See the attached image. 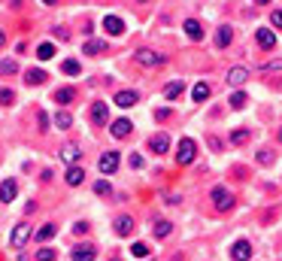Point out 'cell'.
Segmentation results:
<instances>
[{
  "instance_id": "cell-44",
  "label": "cell",
  "mask_w": 282,
  "mask_h": 261,
  "mask_svg": "<svg viewBox=\"0 0 282 261\" xmlns=\"http://www.w3.org/2000/svg\"><path fill=\"white\" fill-rule=\"evenodd\" d=\"M279 140H282V131H279Z\"/></svg>"
},
{
  "instance_id": "cell-32",
  "label": "cell",
  "mask_w": 282,
  "mask_h": 261,
  "mask_svg": "<svg viewBox=\"0 0 282 261\" xmlns=\"http://www.w3.org/2000/svg\"><path fill=\"white\" fill-rule=\"evenodd\" d=\"M55 125H58V128H70V125H73V116H70V113H58V116H55Z\"/></svg>"
},
{
  "instance_id": "cell-43",
  "label": "cell",
  "mask_w": 282,
  "mask_h": 261,
  "mask_svg": "<svg viewBox=\"0 0 282 261\" xmlns=\"http://www.w3.org/2000/svg\"><path fill=\"white\" fill-rule=\"evenodd\" d=\"M131 167H143V158L140 155H131Z\"/></svg>"
},
{
  "instance_id": "cell-13",
  "label": "cell",
  "mask_w": 282,
  "mask_h": 261,
  "mask_svg": "<svg viewBox=\"0 0 282 261\" xmlns=\"http://www.w3.org/2000/svg\"><path fill=\"white\" fill-rule=\"evenodd\" d=\"M46 79H49V73L39 70V67H30V70L24 73V82H27V85H43Z\"/></svg>"
},
{
  "instance_id": "cell-14",
  "label": "cell",
  "mask_w": 282,
  "mask_h": 261,
  "mask_svg": "<svg viewBox=\"0 0 282 261\" xmlns=\"http://www.w3.org/2000/svg\"><path fill=\"white\" fill-rule=\"evenodd\" d=\"M231 40H234V27H231V24H222V27L216 30V43L225 49V46H231Z\"/></svg>"
},
{
  "instance_id": "cell-19",
  "label": "cell",
  "mask_w": 282,
  "mask_h": 261,
  "mask_svg": "<svg viewBox=\"0 0 282 261\" xmlns=\"http://www.w3.org/2000/svg\"><path fill=\"white\" fill-rule=\"evenodd\" d=\"M115 103H118L122 109H125V106H134V103H137V91H118V94H115Z\"/></svg>"
},
{
  "instance_id": "cell-40",
  "label": "cell",
  "mask_w": 282,
  "mask_h": 261,
  "mask_svg": "<svg viewBox=\"0 0 282 261\" xmlns=\"http://www.w3.org/2000/svg\"><path fill=\"white\" fill-rule=\"evenodd\" d=\"M3 73H15V61H3Z\"/></svg>"
},
{
  "instance_id": "cell-8",
  "label": "cell",
  "mask_w": 282,
  "mask_h": 261,
  "mask_svg": "<svg viewBox=\"0 0 282 261\" xmlns=\"http://www.w3.org/2000/svg\"><path fill=\"white\" fill-rule=\"evenodd\" d=\"M255 40H258L261 49H273V46H276V33H273L270 27H258V30H255Z\"/></svg>"
},
{
  "instance_id": "cell-29",
  "label": "cell",
  "mask_w": 282,
  "mask_h": 261,
  "mask_svg": "<svg viewBox=\"0 0 282 261\" xmlns=\"http://www.w3.org/2000/svg\"><path fill=\"white\" fill-rule=\"evenodd\" d=\"M182 88H185V85H182V82H170V85H167V91H164V94H167V97H170V100H176V97H179V94H182Z\"/></svg>"
},
{
  "instance_id": "cell-17",
  "label": "cell",
  "mask_w": 282,
  "mask_h": 261,
  "mask_svg": "<svg viewBox=\"0 0 282 261\" xmlns=\"http://www.w3.org/2000/svg\"><path fill=\"white\" fill-rule=\"evenodd\" d=\"M246 79H249V70H246V67H234V70L228 73V82H231V85H243Z\"/></svg>"
},
{
  "instance_id": "cell-15",
  "label": "cell",
  "mask_w": 282,
  "mask_h": 261,
  "mask_svg": "<svg viewBox=\"0 0 282 261\" xmlns=\"http://www.w3.org/2000/svg\"><path fill=\"white\" fill-rule=\"evenodd\" d=\"M91 119H94V125H106V119H109V109H106V103H94L91 106Z\"/></svg>"
},
{
  "instance_id": "cell-9",
  "label": "cell",
  "mask_w": 282,
  "mask_h": 261,
  "mask_svg": "<svg viewBox=\"0 0 282 261\" xmlns=\"http://www.w3.org/2000/svg\"><path fill=\"white\" fill-rule=\"evenodd\" d=\"M109 131H112V137H115V140H125V137L134 131V125H131L128 119H115V122L109 125Z\"/></svg>"
},
{
  "instance_id": "cell-3",
  "label": "cell",
  "mask_w": 282,
  "mask_h": 261,
  "mask_svg": "<svg viewBox=\"0 0 282 261\" xmlns=\"http://www.w3.org/2000/svg\"><path fill=\"white\" fill-rule=\"evenodd\" d=\"M213 204H216L219 210H231V207H234V195L219 185V189H213Z\"/></svg>"
},
{
  "instance_id": "cell-42",
  "label": "cell",
  "mask_w": 282,
  "mask_h": 261,
  "mask_svg": "<svg viewBox=\"0 0 282 261\" xmlns=\"http://www.w3.org/2000/svg\"><path fill=\"white\" fill-rule=\"evenodd\" d=\"M49 128V119H46V113H39V131H46Z\"/></svg>"
},
{
  "instance_id": "cell-11",
  "label": "cell",
  "mask_w": 282,
  "mask_h": 261,
  "mask_svg": "<svg viewBox=\"0 0 282 261\" xmlns=\"http://www.w3.org/2000/svg\"><path fill=\"white\" fill-rule=\"evenodd\" d=\"M103 27H106V33H125V18H118V15H106L103 18Z\"/></svg>"
},
{
  "instance_id": "cell-36",
  "label": "cell",
  "mask_w": 282,
  "mask_h": 261,
  "mask_svg": "<svg viewBox=\"0 0 282 261\" xmlns=\"http://www.w3.org/2000/svg\"><path fill=\"white\" fill-rule=\"evenodd\" d=\"M270 21H273L276 27H282V9H273V12H270Z\"/></svg>"
},
{
  "instance_id": "cell-27",
  "label": "cell",
  "mask_w": 282,
  "mask_h": 261,
  "mask_svg": "<svg viewBox=\"0 0 282 261\" xmlns=\"http://www.w3.org/2000/svg\"><path fill=\"white\" fill-rule=\"evenodd\" d=\"M170 231H173V225H170V222H164V219H158V222H155V237H161V240H164Z\"/></svg>"
},
{
  "instance_id": "cell-35",
  "label": "cell",
  "mask_w": 282,
  "mask_h": 261,
  "mask_svg": "<svg viewBox=\"0 0 282 261\" xmlns=\"http://www.w3.org/2000/svg\"><path fill=\"white\" fill-rule=\"evenodd\" d=\"M36 261H55V249H39V252H36Z\"/></svg>"
},
{
  "instance_id": "cell-4",
  "label": "cell",
  "mask_w": 282,
  "mask_h": 261,
  "mask_svg": "<svg viewBox=\"0 0 282 261\" xmlns=\"http://www.w3.org/2000/svg\"><path fill=\"white\" fill-rule=\"evenodd\" d=\"M27 237H30V228L21 222V225H15L12 228V237H9V243H12V249H21L24 243H27Z\"/></svg>"
},
{
  "instance_id": "cell-39",
  "label": "cell",
  "mask_w": 282,
  "mask_h": 261,
  "mask_svg": "<svg viewBox=\"0 0 282 261\" xmlns=\"http://www.w3.org/2000/svg\"><path fill=\"white\" fill-rule=\"evenodd\" d=\"M264 70H267V73H270V70L276 73V70H282V61H273V64H264Z\"/></svg>"
},
{
  "instance_id": "cell-28",
  "label": "cell",
  "mask_w": 282,
  "mask_h": 261,
  "mask_svg": "<svg viewBox=\"0 0 282 261\" xmlns=\"http://www.w3.org/2000/svg\"><path fill=\"white\" fill-rule=\"evenodd\" d=\"M52 237H55V225H52V222H49V225H43V228L36 231V240H43V243H46V240H52Z\"/></svg>"
},
{
  "instance_id": "cell-45",
  "label": "cell",
  "mask_w": 282,
  "mask_h": 261,
  "mask_svg": "<svg viewBox=\"0 0 282 261\" xmlns=\"http://www.w3.org/2000/svg\"><path fill=\"white\" fill-rule=\"evenodd\" d=\"M112 261H118V258H112Z\"/></svg>"
},
{
  "instance_id": "cell-12",
  "label": "cell",
  "mask_w": 282,
  "mask_h": 261,
  "mask_svg": "<svg viewBox=\"0 0 282 261\" xmlns=\"http://www.w3.org/2000/svg\"><path fill=\"white\" fill-rule=\"evenodd\" d=\"M149 149H152L155 155H164V152L170 149V137H167V134H155L152 143H149Z\"/></svg>"
},
{
  "instance_id": "cell-31",
  "label": "cell",
  "mask_w": 282,
  "mask_h": 261,
  "mask_svg": "<svg viewBox=\"0 0 282 261\" xmlns=\"http://www.w3.org/2000/svg\"><path fill=\"white\" fill-rule=\"evenodd\" d=\"M231 106H234V109L246 106V91H234V94H231Z\"/></svg>"
},
{
  "instance_id": "cell-20",
  "label": "cell",
  "mask_w": 282,
  "mask_h": 261,
  "mask_svg": "<svg viewBox=\"0 0 282 261\" xmlns=\"http://www.w3.org/2000/svg\"><path fill=\"white\" fill-rule=\"evenodd\" d=\"M61 70H64L67 76H79V73H82V64H79L76 58H67V61L61 64Z\"/></svg>"
},
{
  "instance_id": "cell-23",
  "label": "cell",
  "mask_w": 282,
  "mask_h": 261,
  "mask_svg": "<svg viewBox=\"0 0 282 261\" xmlns=\"http://www.w3.org/2000/svg\"><path fill=\"white\" fill-rule=\"evenodd\" d=\"M82 179H85V170L82 167H70L67 170V185H79Z\"/></svg>"
},
{
  "instance_id": "cell-2",
  "label": "cell",
  "mask_w": 282,
  "mask_h": 261,
  "mask_svg": "<svg viewBox=\"0 0 282 261\" xmlns=\"http://www.w3.org/2000/svg\"><path fill=\"white\" fill-rule=\"evenodd\" d=\"M134 58H137V64H143V67H158V64H164V55H158L155 49H140Z\"/></svg>"
},
{
  "instance_id": "cell-33",
  "label": "cell",
  "mask_w": 282,
  "mask_h": 261,
  "mask_svg": "<svg viewBox=\"0 0 282 261\" xmlns=\"http://www.w3.org/2000/svg\"><path fill=\"white\" fill-rule=\"evenodd\" d=\"M258 164H273V152L261 149V152H258Z\"/></svg>"
},
{
  "instance_id": "cell-37",
  "label": "cell",
  "mask_w": 282,
  "mask_h": 261,
  "mask_svg": "<svg viewBox=\"0 0 282 261\" xmlns=\"http://www.w3.org/2000/svg\"><path fill=\"white\" fill-rule=\"evenodd\" d=\"M246 137H249V134H246V131H234V134H231V140H234V143H243V140H246Z\"/></svg>"
},
{
  "instance_id": "cell-7",
  "label": "cell",
  "mask_w": 282,
  "mask_h": 261,
  "mask_svg": "<svg viewBox=\"0 0 282 261\" xmlns=\"http://www.w3.org/2000/svg\"><path fill=\"white\" fill-rule=\"evenodd\" d=\"M231 258L234 261H249L252 258V246H249L246 240H237V243L231 246Z\"/></svg>"
},
{
  "instance_id": "cell-38",
  "label": "cell",
  "mask_w": 282,
  "mask_h": 261,
  "mask_svg": "<svg viewBox=\"0 0 282 261\" xmlns=\"http://www.w3.org/2000/svg\"><path fill=\"white\" fill-rule=\"evenodd\" d=\"M88 231V222H79V225H73V234H85Z\"/></svg>"
},
{
  "instance_id": "cell-26",
  "label": "cell",
  "mask_w": 282,
  "mask_h": 261,
  "mask_svg": "<svg viewBox=\"0 0 282 261\" xmlns=\"http://www.w3.org/2000/svg\"><path fill=\"white\" fill-rule=\"evenodd\" d=\"M94 195H100V198H109V195H112V185H109L106 179H97V182H94Z\"/></svg>"
},
{
  "instance_id": "cell-30",
  "label": "cell",
  "mask_w": 282,
  "mask_h": 261,
  "mask_svg": "<svg viewBox=\"0 0 282 261\" xmlns=\"http://www.w3.org/2000/svg\"><path fill=\"white\" fill-rule=\"evenodd\" d=\"M97 52H103V43L100 40H88L85 43V55H97Z\"/></svg>"
},
{
  "instance_id": "cell-16",
  "label": "cell",
  "mask_w": 282,
  "mask_h": 261,
  "mask_svg": "<svg viewBox=\"0 0 282 261\" xmlns=\"http://www.w3.org/2000/svg\"><path fill=\"white\" fill-rule=\"evenodd\" d=\"M185 33H188L191 40H200V36H204V27H200V21H197V18H185Z\"/></svg>"
},
{
  "instance_id": "cell-1",
  "label": "cell",
  "mask_w": 282,
  "mask_h": 261,
  "mask_svg": "<svg viewBox=\"0 0 282 261\" xmlns=\"http://www.w3.org/2000/svg\"><path fill=\"white\" fill-rule=\"evenodd\" d=\"M176 161H179V164H191V161H194V140H191V137H182V140H179Z\"/></svg>"
},
{
  "instance_id": "cell-6",
  "label": "cell",
  "mask_w": 282,
  "mask_h": 261,
  "mask_svg": "<svg viewBox=\"0 0 282 261\" xmlns=\"http://www.w3.org/2000/svg\"><path fill=\"white\" fill-rule=\"evenodd\" d=\"M118 161H122V158H118V152H103L97 164H100V170H103V173H115V170H118Z\"/></svg>"
},
{
  "instance_id": "cell-5",
  "label": "cell",
  "mask_w": 282,
  "mask_h": 261,
  "mask_svg": "<svg viewBox=\"0 0 282 261\" xmlns=\"http://www.w3.org/2000/svg\"><path fill=\"white\" fill-rule=\"evenodd\" d=\"M79 155H82V149H79L76 143H64V146H61V161H67L70 167H76Z\"/></svg>"
},
{
  "instance_id": "cell-25",
  "label": "cell",
  "mask_w": 282,
  "mask_h": 261,
  "mask_svg": "<svg viewBox=\"0 0 282 261\" xmlns=\"http://www.w3.org/2000/svg\"><path fill=\"white\" fill-rule=\"evenodd\" d=\"M36 58H39V61H49V58H55V46H52V43H43V46L36 49Z\"/></svg>"
},
{
  "instance_id": "cell-34",
  "label": "cell",
  "mask_w": 282,
  "mask_h": 261,
  "mask_svg": "<svg viewBox=\"0 0 282 261\" xmlns=\"http://www.w3.org/2000/svg\"><path fill=\"white\" fill-rule=\"evenodd\" d=\"M146 252H149V249H146V243H134V246H131V255H137V258H143Z\"/></svg>"
},
{
  "instance_id": "cell-41",
  "label": "cell",
  "mask_w": 282,
  "mask_h": 261,
  "mask_svg": "<svg viewBox=\"0 0 282 261\" xmlns=\"http://www.w3.org/2000/svg\"><path fill=\"white\" fill-rule=\"evenodd\" d=\"M0 100H3V103H12V91H9V88H3V94H0Z\"/></svg>"
},
{
  "instance_id": "cell-21",
  "label": "cell",
  "mask_w": 282,
  "mask_h": 261,
  "mask_svg": "<svg viewBox=\"0 0 282 261\" xmlns=\"http://www.w3.org/2000/svg\"><path fill=\"white\" fill-rule=\"evenodd\" d=\"M52 97H55V103H70V100L76 97V88H58Z\"/></svg>"
},
{
  "instance_id": "cell-22",
  "label": "cell",
  "mask_w": 282,
  "mask_h": 261,
  "mask_svg": "<svg viewBox=\"0 0 282 261\" xmlns=\"http://www.w3.org/2000/svg\"><path fill=\"white\" fill-rule=\"evenodd\" d=\"M115 231H118V234H131V231H134V219H131V216H118V219H115Z\"/></svg>"
},
{
  "instance_id": "cell-10",
  "label": "cell",
  "mask_w": 282,
  "mask_h": 261,
  "mask_svg": "<svg viewBox=\"0 0 282 261\" xmlns=\"http://www.w3.org/2000/svg\"><path fill=\"white\" fill-rule=\"evenodd\" d=\"M97 249L91 243H82V246H73V261H94Z\"/></svg>"
},
{
  "instance_id": "cell-24",
  "label": "cell",
  "mask_w": 282,
  "mask_h": 261,
  "mask_svg": "<svg viewBox=\"0 0 282 261\" xmlns=\"http://www.w3.org/2000/svg\"><path fill=\"white\" fill-rule=\"evenodd\" d=\"M3 204H12V198H15V179H3Z\"/></svg>"
},
{
  "instance_id": "cell-18",
  "label": "cell",
  "mask_w": 282,
  "mask_h": 261,
  "mask_svg": "<svg viewBox=\"0 0 282 261\" xmlns=\"http://www.w3.org/2000/svg\"><path fill=\"white\" fill-rule=\"evenodd\" d=\"M191 97H194V103H204V100L210 97V85H207V82H197V85L191 88Z\"/></svg>"
}]
</instances>
